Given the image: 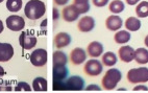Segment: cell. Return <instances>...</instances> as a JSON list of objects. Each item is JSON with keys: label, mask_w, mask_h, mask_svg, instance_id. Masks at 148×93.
Returning <instances> with one entry per match:
<instances>
[{"label": "cell", "mask_w": 148, "mask_h": 93, "mask_svg": "<svg viewBox=\"0 0 148 93\" xmlns=\"http://www.w3.org/2000/svg\"><path fill=\"white\" fill-rule=\"evenodd\" d=\"M46 6L41 0H29L24 8V14L30 20H38L45 15Z\"/></svg>", "instance_id": "6da1fadb"}, {"label": "cell", "mask_w": 148, "mask_h": 93, "mask_svg": "<svg viewBox=\"0 0 148 93\" xmlns=\"http://www.w3.org/2000/svg\"><path fill=\"white\" fill-rule=\"evenodd\" d=\"M122 79V73L120 70L116 69V68H111L106 72L104 76L102 77L101 84H102V88L104 90H114L117 87L118 83L121 81Z\"/></svg>", "instance_id": "7a4b0ae2"}, {"label": "cell", "mask_w": 148, "mask_h": 93, "mask_svg": "<svg viewBox=\"0 0 148 93\" xmlns=\"http://www.w3.org/2000/svg\"><path fill=\"white\" fill-rule=\"evenodd\" d=\"M127 81L132 84H144L148 82V68H132L127 72Z\"/></svg>", "instance_id": "3957f363"}, {"label": "cell", "mask_w": 148, "mask_h": 93, "mask_svg": "<svg viewBox=\"0 0 148 93\" xmlns=\"http://www.w3.org/2000/svg\"><path fill=\"white\" fill-rule=\"evenodd\" d=\"M85 80L79 75H72L64 81L63 90L82 91L85 89Z\"/></svg>", "instance_id": "277c9868"}, {"label": "cell", "mask_w": 148, "mask_h": 93, "mask_svg": "<svg viewBox=\"0 0 148 93\" xmlns=\"http://www.w3.org/2000/svg\"><path fill=\"white\" fill-rule=\"evenodd\" d=\"M19 44L25 50L32 49L34 46L37 45V38L32 32H22L19 36Z\"/></svg>", "instance_id": "5b68a950"}, {"label": "cell", "mask_w": 148, "mask_h": 93, "mask_svg": "<svg viewBox=\"0 0 148 93\" xmlns=\"http://www.w3.org/2000/svg\"><path fill=\"white\" fill-rule=\"evenodd\" d=\"M29 60L34 67H43L47 63V51L44 48H38L30 53Z\"/></svg>", "instance_id": "8992f818"}, {"label": "cell", "mask_w": 148, "mask_h": 93, "mask_svg": "<svg viewBox=\"0 0 148 93\" xmlns=\"http://www.w3.org/2000/svg\"><path fill=\"white\" fill-rule=\"evenodd\" d=\"M102 70V64L96 59H92V60L87 61L85 67H84V72L89 76H97V75L101 74Z\"/></svg>", "instance_id": "52a82bcc"}, {"label": "cell", "mask_w": 148, "mask_h": 93, "mask_svg": "<svg viewBox=\"0 0 148 93\" xmlns=\"http://www.w3.org/2000/svg\"><path fill=\"white\" fill-rule=\"evenodd\" d=\"M5 23L8 28L13 30V32L22 30L25 26V21H24L23 17L17 16V15H12V16L8 17Z\"/></svg>", "instance_id": "ba28073f"}, {"label": "cell", "mask_w": 148, "mask_h": 93, "mask_svg": "<svg viewBox=\"0 0 148 93\" xmlns=\"http://www.w3.org/2000/svg\"><path fill=\"white\" fill-rule=\"evenodd\" d=\"M80 14L77 11L76 6L74 4H71V6H65L63 8V12H62V16H63V19L66 22H74L75 20L78 19Z\"/></svg>", "instance_id": "9c48e42d"}, {"label": "cell", "mask_w": 148, "mask_h": 93, "mask_svg": "<svg viewBox=\"0 0 148 93\" xmlns=\"http://www.w3.org/2000/svg\"><path fill=\"white\" fill-rule=\"evenodd\" d=\"M77 27L79 29V32H85V34L86 32H90L95 27V20L91 16L82 17L79 21H78Z\"/></svg>", "instance_id": "30bf717a"}, {"label": "cell", "mask_w": 148, "mask_h": 93, "mask_svg": "<svg viewBox=\"0 0 148 93\" xmlns=\"http://www.w3.org/2000/svg\"><path fill=\"white\" fill-rule=\"evenodd\" d=\"M70 60L74 65H80L87 60V53L82 47L74 48L70 53Z\"/></svg>", "instance_id": "8fae6325"}, {"label": "cell", "mask_w": 148, "mask_h": 93, "mask_svg": "<svg viewBox=\"0 0 148 93\" xmlns=\"http://www.w3.org/2000/svg\"><path fill=\"white\" fill-rule=\"evenodd\" d=\"M14 56V47L10 43L0 42V62L10 61Z\"/></svg>", "instance_id": "7c38bea8"}, {"label": "cell", "mask_w": 148, "mask_h": 93, "mask_svg": "<svg viewBox=\"0 0 148 93\" xmlns=\"http://www.w3.org/2000/svg\"><path fill=\"white\" fill-rule=\"evenodd\" d=\"M119 58L122 62L124 63H130L135 59V49L132 46L125 45L120 47L119 51H118Z\"/></svg>", "instance_id": "4fadbf2b"}, {"label": "cell", "mask_w": 148, "mask_h": 93, "mask_svg": "<svg viewBox=\"0 0 148 93\" xmlns=\"http://www.w3.org/2000/svg\"><path fill=\"white\" fill-rule=\"evenodd\" d=\"M54 45L56 48L61 49V48L66 47V46L70 45L71 43V36L67 34V32H58L53 39Z\"/></svg>", "instance_id": "5bb4252c"}, {"label": "cell", "mask_w": 148, "mask_h": 93, "mask_svg": "<svg viewBox=\"0 0 148 93\" xmlns=\"http://www.w3.org/2000/svg\"><path fill=\"white\" fill-rule=\"evenodd\" d=\"M53 82H64L69 75V70L66 66H53Z\"/></svg>", "instance_id": "9a60e30c"}, {"label": "cell", "mask_w": 148, "mask_h": 93, "mask_svg": "<svg viewBox=\"0 0 148 93\" xmlns=\"http://www.w3.org/2000/svg\"><path fill=\"white\" fill-rule=\"evenodd\" d=\"M123 21L119 16L117 15H112V16L108 17L106 20V26L108 30L112 32H116L118 29H120L122 27Z\"/></svg>", "instance_id": "2e32d148"}, {"label": "cell", "mask_w": 148, "mask_h": 93, "mask_svg": "<svg viewBox=\"0 0 148 93\" xmlns=\"http://www.w3.org/2000/svg\"><path fill=\"white\" fill-rule=\"evenodd\" d=\"M87 51L91 58H99L103 52V45L98 41H93L88 45Z\"/></svg>", "instance_id": "e0dca14e"}, {"label": "cell", "mask_w": 148, "mask_h": 93, "mask_svg": "<svg viewBox=\"0 0 148 93\" xmlns=\"http://www.w3.org/2000/svg\"><path fill=\"white\" fill-rule=\"evenodd\" d=\"M53 66H66L68 63V56L64 51L56 50L53 53Z\"/></svg>", "instance_id": "ac0fdd59"}, {"label": "cell", "mask_w": 148, "mask_h": 93, "mask_svg": "<svg viewBox=\"0 0 148 93\" xmlns=\"http://www.w3.org/2000/svg\"><path fill=\"white\" fill-rule=\"evenodd\" d=\"M138 64H147L148 63V50L146 48H138L135 50V59Z\"/></svg>", "instance_id": "d6986e66"}, {"label": "cell", "mask_w": 148, "mask_h": 93, "mask_svg": "<svg viewBox=\"0 0 148 93\" xmlns=\"http://www.w3.org/2000/svg\"><path fill=\"white\" fill-rule=\"evenodd\" d=\"M125 27L130 32H137L141 28V21L136 17H128L125 21Z\"/></svg>", "instance_id": "ffe728a7"}, {"label": "cell", "mask_w": 148, "mask_h": 93, "mask_svg": "<svg viewBox=\"0 0 148 93\" xmlns=\"http://www.w3.org/2000/svg\"><path fill=\"white\" fill-rule=\"evenodd\" d=\"M32 89L34 91H47V81L44 77H36L32 82Z\"/></svg>", "instance_id": "44dd1931"}, {"label": "cell", "mask_w": 148, "mask_h": 93, "mask_svg": "<svg viewBox=\"0 0 148 93\" xmlns=\"http://www.w3.org/2000/svg\"><path fill=\"white\" fill-rule=\"evenodd\" d=\"M102 63L108 67L114 66L117 63V56L112 51H108L102 56Z\"/></svg>", "instance_id": "7402d4cb"}, {"label": "cell", "mask_w": 148, "mask_h": 93, "mask_svg": "<svg viewBox=\"0 0 148 93\" xmlns=\"http://www.w3.org/2000/svg\"><path fill=\"white\" fill-rule=\"evenodd\" d=\"M114 40L118 44H124L130 40V34L127 30H120L115 34Z\"/></svg>", "instance_id": "603a6c76"}, {"label": "cell", "mask_w": 148, "mask_h": 93, "mask_svg": "<svg viewBox=\"0 0 148 93\" xmlns=\"http://www.w3.org/2000/svg\"><path fill=\"white\" fill-rule=\"evenodd\" d=\"M125 6L124 3L122 2L121 0H113L111 3H110V6H108V10L110 12L114 14H120L124 11Z\"/></svg>", "instance_id": "cb8c5ba5"}, {"label": "cell", "mask_w": 148, "mask_h": 93, "mask_svg": "<svg viewBox=\"0 0 148 93\" xmlns=\"http://www.w3.org/2000/svg\"><path fill=\"white\" fill-rule=\"evenodd\" d=\"M136 14L140 18L148 17V1H142L136 8Z\"/></svg>", "instance_id": "d4e9b609"}, {"label": "cell", "mask_w": 148, "mask_h": 93, "mask_svg": "<svg viewBox=\"0 0 148 93\" xmlns=\"http://www.w3.org/2000/svg\"><path fill=\"white\" fill-rule=\"evenodd\" d=\"M22 8V0H6V8L10 12H19Z\"/></svg>", "instance_id": "484cf974"}, {"label": "cell", "mask_w": 148, "mask_h": 93, "mask_svg": "<svg viewBox=\"0 0 148 93\" xmlns=\"http://www.w3.org/2000/svg\"><path fill=\"white\" fill-rule=\"evenodd\" d=\"M15 90H16V91H30V90H32V88L29 87L27 83L20 82V83H18V85L16 86Z\"/></svg>", "instance_id": "4316f807"}, {"label": "cell", "mask_w": 148, "mask_h": 93, "mask_svg": "<svg viewBox=\"0 0 148 93\" xmlns=\"http://www.w3.org/2000/svg\"><path fill=\"white\" fill-rule=\"evenodd\" d=\"M92 2L97 8H103L110 2V0H92Z\"/></svg>", "instance_id": "83f0119b"}, {"label": "cell", "mask_w": 148, "mask_h": 93, "mask_svg": "<svg viewBox=\"0 0 148 93\" xmlns=\"http://www.w3.org/2000/svg\"><path fill=\"white\" fill-rule=\"evenodd\" d=\"M89 3V0H74V6H85Z\"/></svg>", "instance_id": "f1b7e54d"}, {"label": "cell", "mask_w": 148, "mask_h": 93, "mask_svg": "<svg viewBox=\"0 0 148 93\" xmlns=\"http://www.w3.org/2000/svg\"><path fill=\"white\" fill-rule=\"evenodd\" d=\"M132 90L134 91H140V90L148 91V87H146V86H144V85H138V86H136Z\"/></svg>", "instance_id": "f546056e"}, {"label": "cell", "mask_w": 148, "mask_h": 93, "mask_svg": "<svg viewBox=\"0 0 148 93\" xmlns=\"http://www.w3.org/2000/svg\"><path fill=\"white\" fill-rule=\"evenodd\" d=\"M86 90H96V91H99V90H101V88L99 87V86H97V85H90V86H88L87 88H86Z\"/></svg>", "instance_id": "4dcf8cb0"}, {"label": "cell", "mask_w": 148, "mask_h": 93, "mask_svg": "<svg viewBox=\"0 0 148 93\" xmlns=\"http://www.w3.org/2000/svg\"><path fill=\"white\" fill-rule=\"evenodd\" d=\"M56 6H66L69 2V0H53Z\"/></svg>", "instance_id": "1f68e13d"}, {"label": "cell", "mask_w": 148, "mask_h": 93, "mask_svg": "<svg viewBox=\"0 0 148 93\" xmlns=\"http://www.w3.org/2000/svg\"><path fill=\"white\" fill-rule=\"evenodd\" d=\"M60 18V12L56 8H53V20H58Z\"/></svg>", "instance_id": "d6a6232c"}, {"label": "cell", "mask_w": 148, "mask_h": 93, "mask_svg": "<svg viewBox=\"0 0 148 93\" xmlns=\"http://www.w3.org/2000/svg\"><path fill=\"white\" fill-rule=\"evenodd\" d=\"M139 1H140V0H126V3L128 6H135Z\"/></svg>", "instance_id": "836d02e7"}, {"label": "cell", "mask_w": 148, "mask_h": 93, "mask_svg": "<svg viewBox=\"0 0 148 93\" xmlns=\"http://www.w3.org/2000/svg\"><path fill=\"white\" fill-rule=\"evenodd\" d=\"M5 75V70L3 69V67L0 66V77H2Z\"/></svg>", "instance_id": "e575fe53"}, {"label": "cell", "mask_w": 148, "mask_h": 93, "mask_svg": "<svg viewBox=\"0 0 148 93\" xmlns=\"http://www.w3.org/2000/svg\"><path fill=\"white\" fill-rule=\"evenodd\" d=\"M3 29H4V25H3V23H2V21L0 20V34L3 32Z\"/></svg>", "instance_id": "d590c367"}, {"label": "cell", "mask_w": 148, "mask_h": 93, "mask_svg": "<svg viewBox=\"0 0 148 93\" xmlns=\"http://www.w3.org/2000/svg\"><path fill=\"white\" fill-rule=\"evenodd\" d=\"M144 43H145V45L148 47V35L145 37V40H144Z\"/></svg>", "instance_id": "8d00e7d4"}, {"label": "cell", "mask_w": 148, "mask_h": 93, "mask_svg": "<svg viewBox=\"0 0 148 93\" xmlns=\"http://www.w3.org/2000/svg\"><path fill=\"white\" fill-rule=\"evenodd\" d=\"M2 1H3V0H0V3H1V2H2Z\"/></svg>", "instance_id": "74e56055"}]
</instances>
